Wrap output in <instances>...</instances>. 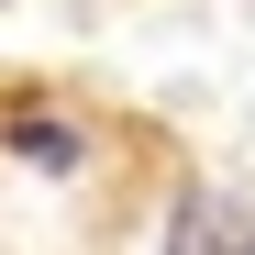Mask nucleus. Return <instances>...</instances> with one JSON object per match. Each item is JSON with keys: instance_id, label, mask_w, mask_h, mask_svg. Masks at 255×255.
<instances>
[{"instance_id": "2", "label": "nucleus", "mask_w": 255, "mask_h": 255, "mask_svg": "<svg viewBox=\"0 0 255 255\" xmlns=\"http://www.w3.org/2000/svg\"><path fill=\"white\" fill-rule=\"evenodd\" d=\"M0 144H11L22 166H45V178H67V166H78V155H89V144H78V133H67V122H45V111H22V122H11V133H0Z\"/></svg>"}, {"instance_id": "1", "label": "nucleus", "mask_w": 255, "mask_h": 255, "mask_svg": "<svg viewBox=\"0 0 255 255\" xmlns=\"http://www.w3.org/2000/svg\"><path fill=\"white\" fill-rule=\"evenodd\" d=\"M166 255H255V200L244 189H189L166 211Z\"/></svg>"}]
</instances>
